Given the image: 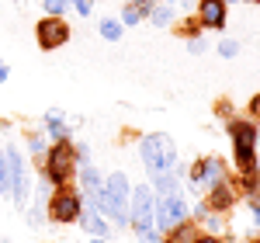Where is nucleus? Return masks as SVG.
Here are the masks:
<instances>
[{
  "mask_svg": "<svg viewBox=\"0 0 260 243\" xmlns=\"http://www.w3.org/2000/svg\"><path fill=\"white\" fill-rule=\"evenodd\" d=\"M139 157L146 163V170L156 177V174H167V170H174V163H177V142L170 139L167 132H153V136H142L139 142Z\"/></svg>",
  "mask_w": 260,
  "mask_h": 243,
  "instance_id": "nucleus-1",
  "label": "nucleus"
},
{
  "mask_svg": "<svg viewBox=\"0 0 260 243\" xmlns=\"http://www.w3.org/2000/svg\"><path fill=\"white\" fill-rule=\"evenodd\" d=\"M73 146L70 142H52L49 149H45V181L52 184V188H62V184L73 177Z\"/></svg>",
  "mask_w": 260,
  "mask_h": 243,
  "instance_id": "nucleus-2",
  "label": "nucleus"
},
{
  "mask_svg": "<svg viewBox=\"0 0 260 243\" xmlns=\"http://www.w3.org/2000/svg\"><path fill=\"white\" fill-rule=\"evenodd\" d=\"M187 181L194 191H212L215 184L225 181V163L219 157H205V160H194L191 170H187Z\"/></svg>",
  "mask_w": 260,
  "mask_h": 243,
  "instance_id": "nucleus-3",
  "label": "nucleus"
},
{
  "mask_svg": "<svg viewBox=\"0 0 260 243\" xmlns=\"http://www.w3.org/2000/svg\"><path fill=\"white\" fill-rule=\"evenodd\" d=\"M229 132H233V149H236L240 170H250L253 167V153H257V125L253 122H233Z\"/></svg>",
  "mask_w": 260,
  "mask_h": 243,
  "instance_id": "nucleus-4",
  "label": "nucleus"
},
{
  "mask_svg": "<svg viewBox=\"0 0 260 243\" xmlns=\"http://www.w3.org/2000/svg\"><path fill=\"white\" fill-rule=\"evenodd\" d=\"M80 195H77V191H70V188H66V184H62V188H56V191H52V195H49V219H52V223H77V216H80Z\"/></svg>",
  "mask_w": 260,
  "mask_h": 243,
  "instance_id": "nucleus-5",
  "label": "nucleus"
},
{
  "mask_svg": "<svg viewBox=\"0 0 260 243\" xmlns=\"http://www.w3.org/2000/svg\"><path fill=\"white\" fill-rule=\"evenodd\" d=\"M153 208H156L153 188H149V184L132 188V195H128V219H132V226H136V229L153 226Z\"/></svg>",
  "mask_w": 260,
  "mask_h": 243,
  "instance_id": "nucleus-6",
  "label": "nucleus"
},
{
  "mask_svg": "<svg viewBox=\"0 0 260 243\" xmlns=\"http://www.w3.org/2000/svg\"><path fill=\"white\" fill-rule=\"evenodd\" d=\"M184 216H187V205H184V198H180L177 191L174 195H163L160 205L153 208V219H156V229L160 233H170L177 223H184Z\"/></svg>",
  "mask_w": 260,
  "mask_h": 243,
  "instance_id": "nucleus-7",
  "label": "nucleus"
},
{
  "mask_svg": "<svg viewBox=\"0 0 260 243\" xmlns=\"http://www.w3.org/2000/svg\"><path fill=\"white\" fill-rule=\"evenodd\" d=\"M7 153V167H11V198H14V205H28V184H31V177H28V167H24V157H21L18 149H4Z\"/></svg>",
  "mask_w": 260,
  "mask_h": 243,
  "instance_id": "nucleus-8",
  "label": "nucleus"
},
{
  "mask_svg": "<svg viewBox=\"0 0 260 243\" xmlns=\"http://www.w3.org/2000/svg\"><path fill=\"white\" fill-rule=\"evenodd\" d=\"M35 39H39V45L45 52H49V49H59V45L70 42V24L62 18H49V14H45V18L35 24Z\"/></svg>",
  "mask_w": 260,
  "mask_h": 243,
  "instance_id": "nucleus-9",
  "label": "nucleus"
},
{
  "mask_svg": "<svg viewBox=\"0 0 260 243\" xmlns=\"http://www.w3.org/2000/svg\"><path fill=\"white\" fill-rule=\"evenodd\" d=\"M77 223H80L87 233H94V236H108V223H104V216L94 208V202H90V198H87V202H80V216H77Z\"/></svg>",
  "mask_w": 260,
  "mask_h": 243,
  "instance_id": "nucleus-10",
  "label": "nucleus"
},
{
  "mask_svg": "<svg viewBox=\"0 0 260 243\" xmlns=\"http://www.w3.org/2000/svg\"><path fill=\"white\" fill-rule=\"evenodd\" d=\"M198 21H201V28H222L225 24V4L222 0H201Z\"/></svg>",
  "mask_w": 260,
  "mask_h": 243,
  "instance_id": "nucleus-11",
  "label": "nucleus"
},
{
  "mask_svg": "<svg viewBox=\"0 0 260 243\" xmlns=\"http://www.w3.org/2000/svg\"><path fill=\"white\" fill-rule=\"evenodd\" d=\"M229 205H233V191H229L225 181H222V184H215V188L208 191V198H205L201 208H205V212H225Z\"/></svg>",
  "mask_w": 260,
  "mask_h": 243,
  "instance_id": "nucleus-12",
  "label": "nucleus"
},
{
  "mask_svg": "<svg viewBox=\"0 0 260 243\" xmlns=\"http://www.w3.org/2000/svg\"><path fill=\"white\" fill-rule=\"evenodd\" d=\"M80 181H83V191H87V198H98L101 191H104V184H101V174L94 170V167H90V163H83Z\"/></svg>",
  "mask_w": 260,
  "mask_h": 243,
  "instance_id": "nucleus-13",
  "label": "nucleus"
},
{
  "mask_svg": "<svg viewBox=\"0 0 260 243\" xmlns=\"http://www.w3.org/2000/svg\"><path fill=\"white\" fill-rule=\"evenodd\" d=\"M45 129H49V136L56 142H66V136H70V125L62 122L59 111H49V115H45Z\"/></svg>",
  "mask_w": 260,
  "mask_h": 243,
  "instance_id": "nucleus-14",
  "label": "nucleus"
},
{
  "mask_svg": "<svg viewBox=\"0 0 260 243\" xmlns=\"http://www.w3.org/2000/svg\"><path fill=\"white\" fill-rule=\"evenodd\" d=\"M149 21H153L156 28H167V24H174V4H153V11H149Z\"/></svg>",
  "mask_w": 260,
  "mask_h": 243,
  "instance_id": "nucleus-15",
  "label": "nucleus"
},
{
  "mask_svg": "<svg viewBox=\"0 0 260 243\" xmlns=\"http://www.w3.org/2000/svg\"><path fill=\"white\" fill-rule=\"evenodd\" d=\"M194 240H198V229L191 223H177L170 229V243H194Z\"/></svg>",
  "mask_w": 260,
  "mask_h": 243,
  "instance_id": "nucleus-16",
  "label": "nucleus"
},
{
  "mask_svg": "<svg viewBox=\"0 0 260 243\" xmlns=\"http://www.w3.org/2000/svg\"><path fill=\"white\" fill-rule=\"evenodd\" d=\"M243 184H246V195H250V208H260V174H250L246 170Z\"/></svg>",
  "mask_w": 260,
  "mask_h": 243,
  "instance_id": "nucleus-17",
  "label": "nucleus"
},
{
  "mask_svg": "<svg viewBox=\"0 0 260 243\" xmlns=\"http://www.w3.org/2000/svg\"><path fill=\"white\" fill-rule=\"evenodd\" d=\"M0 198H11V167H7L4 149H0Z\"/></svg>",
  "mask_w": 260,
  "mask_h": 243,
  "instance_id": "nucleus-18",
  "label": "nucleus"
},
{
  "mask_svg": "<svg viewBox=\"0 0 260 243\" xmlns=\"http://www.w3.org/2000/svg\"><path fill=\"white\" fill-rule=\"evenodd\" d=\"M156 191H160V195H174V191H177V177H174L170 170H167V174H156Z\"/></svg>",
  "mask_w": 260,
  "mask_h": 243,
  "instance_id": "nucleus-19",
  "label": "nucleus"
},
{
  "mask_svg": "<svg viewBox=\"0 0 260 243\" xmlns=\"http://www.w3.org/2000/svg\"><path fill=\"white\" fill-rule=\"evenodd\" d=\"M101 35H104L108 42H118L121 39V24H118V21H111V18L101 21Z\"/></svg>",
  "mask_w": 260,
  "mask_h": 243,
  "instance_id": "nucleus-20",
  "label": "nucleus"
},
{
  "mask_svg": "<svg viewBox=\"0 0 260 243\" xmlns=\"http://www.w3.org/2000/svg\"><path fill=\"white\" fill-rule=\"evenodd\" d=\"M66 7H70V0H45V14L49 18H62Z\"/></svg>",
  "mask_w": 260,
  "mask_h": 243,
  "instance_id": "nucleus-21",
  "label": "nucleus"
},
{
  "mask_svg": "<svg viewBox=\"0 0 260 243\" xmlns=\"http://www.w3.org/2000/svg\"><path fill=\"white\" fill-rule=\"evenodd\" d=\"M142 243H160V229L156 226H146V229H136Z\"/></svg>",
  "mask_w": 260,
  "mask_h": 243,
  "instance_id": "nucleus-22",
  "label": "nucleus"
},
{
  "mask_svg": "<svg viewBox=\"0 0 260 243\" xmlns=\"http://www.w3.org/2000/svg\"><path fill=\"white\" fill-rule=\"evenodd\" d=\"M219 52H222V56H236V52H240V42H236V39H222L219 42Z\"/></svg>",
  "mask_w": 260,
  "mask_h": 243,
  "instance_id": "nucleus-23",
  "label": "nucleus"
},
{
  "mask_svg": "<svg viewBox=\"0 0 260 243\" xmlns=\"http://www.w3.org/2000/svg\"><path fill=\"white\" fill-rule=\"evenodd\" d=\"M28 149H31V157L45 153V139H42V136H31V139H28Z\"/></svg>",
  "mask_w": 260,
  "mask_h": 243,
  "instance_id": "nucleus-24",
  "label": "nucleus"
},
{
  "mask_svg": "<svg viewBox=\"0 0 260 243\" xmlns=\"http://www.w3.org/2000/svg\"><path fill=\"white\" fill-rule=\"evenodd\" d=\"M187 49H191V52H205V39H201V35H191Z\"/></svg>",
  "mask_w": 260,
  "mask_h": 243,
  "instance_id": "nucleus-25",
  "label": "nucleus"
},
{
  "mask_svg": "<svg viewBox=\"0 0 260 243\" xmlns=\"http://www.w3.org/2000/svg\"><path fill=\"white\" fill-rule=\"evenodd\" d=\"M70 4H73V7L80 11L83 18H87V14H90V4H94V0H70Z\"/></svg>",
  "mask_w": 260,
  "mask_h": 243,
  "instance_id": "nucleus-26",
  "label": "nucleus"
},
{
  "mask_svg": "<svg viewBox=\"0 0 260 243\" xmlns=\"http://www.w3.org/2000/svg\"><path fill=\"white\" fill-rule=\"evenodd\" d=\"M250 118L260 122V94H253V101H250Z\"/></svg>",
  "mask_w": 260,
  "mask_h": 243,
  "instance_id": "nucleus-27",
  "label": "nucleus"
},
{
  "mask_svg": "<svg viewBox=\"0 0 260 243\" xmlns=\"http://www.w3.org/2000/svg\"><path fill=\"white\" fill-rule=\"evenodd\" d=\"M7 77H11V70H7V63L0 59V80H7Z\"/></svg>",
  "mask_w": 260,
  "mask_h": 243,
  "instance_id": "nucleus-28",
  "label": "nucleus"
},
{
  "mask_svg": "<svg viewBox=\"0 0 260 243\" xmlns=\"http://www.w3.org/2000/svg\"><path fill=\"white\" fill-rule=\"evenodd\" d=\"M194 243H222V240H219V236H198Z\"/></svg>",
  "mask_w": 260,
  "mask_h": 243,
  "instance_id": "nucleus-29",
  "label": "nucleus"
},
{
  "mask_svg": "<svg viewBox=\"0 0 260 243\" xmlns=\"http://www.w3.org/2000/svg\"><path fill=\"white\" fill-rule=\"evenodd\" d=\"M90 243H108V240H104V236H94V240H90Z\"/></svg>",
  "mask_w": 260,
  "mask_h": 243,
  "instance_id": "nucleus-30",
  "label": "nucleus"
},
{
  "mask_svg": "<svg viewBox=\"0 0 260 243\" xmlns=\"http://www.w3.org/2000/svg\"><path fill=\"white\" fill-rule=\"evenodd\" d=\"M222 4H225V7H229V4H236V0H222Z\"/></svg>",
  "mask_w": 260,
  "mask_h": 243,
  "instance_id": "nucleus-31",
  "label": "nucleus"
},
{
  "mask_svg": "<svg viewBox=\"0 0 260 243\" xmlns=\"http://www.w3.org/2000/svg\"><path fill=\"white\" fill-rule=\"evenodd\" d=\"M156 4H174V0H156Z\"/></svg>",
  "mask_w": 260,
  "mask_h": 243,
  "instance_id": "nucleus-32",
  "label": "nucleus"
},
{
  "mask_svg": "<svg viewBox=\"0 0 260 243\" xmlns=\"http://www.w3.org/2000/svg\"><path fill=\"white\" fill-rule=\"evenodd\" d=\"M253 4H260V0H253Z\"/></svg>",
  "mask_w": 260,
  "mask_h": 243,
  "instance_id": "nucleus-33",
  "label": "nucleus"
},
{
  "mask_svg": "<svg viewBox=\"0 0 260 243\" xmlns=\"http://www.w3.org/2000/svg\"><path fill=\"white\" fill-rule=\"evenodd\" d=\"M253 243H260V240H253Z\"/></svg>",
  "mask_w": 260,
  "mask_h": 243,
  "instance_id": "nucleus-34",
  "label": "nucleus"
}]
</instances>
